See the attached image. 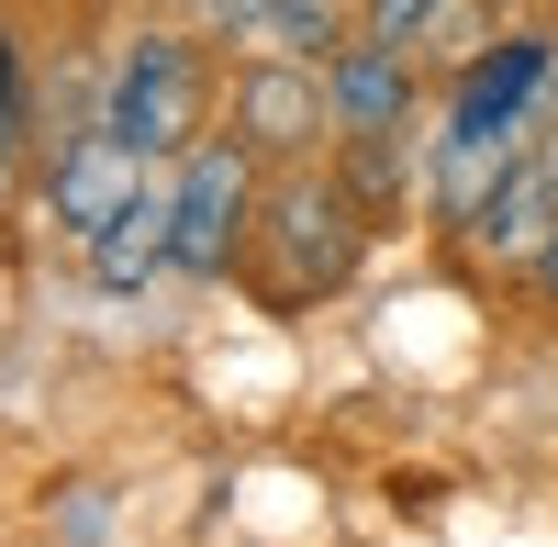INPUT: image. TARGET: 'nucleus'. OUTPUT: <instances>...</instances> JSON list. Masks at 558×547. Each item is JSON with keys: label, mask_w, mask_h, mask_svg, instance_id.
<instances>
[{"label": "nucleus", "mask_w": 558, "mask_h": 547, "mask_svg": "<svg viewBox=\"0 0 558 547\" xmlns=\"http://www.w3.org/2000/svg\"><path fill=\"white\" fill-rule=\"evenodd\" d=\"M257 212H268V168L213 134L168 168V280H235V257L257 246Z\"/></svg>", "instance_id": "nucleus-1"}, {"label": "nucleus", "mask_w": 558, "mask_h": 547, "mask_svg": "<svg viewBox=\"0 0 558 547\" xmlns=\"http://www.w3.org/2000/svg\"><path fill=\"white\" fill-rule=\"evenodd\" d=\"M257 246H268V291H279V302H324V291L357 280L368 212L347 202L336 168H279V179H268V212H257Z\"/></svg>", "instance_id": "nucleus-2"}, {"label": "nucleus", "mask_w": 558, "mask_h": 547, "mask_svg": "<svg viewBox=\"0 0 558 547\" xmlns=\"http://www.w3.org/2000/svg\"><path fill=\"white\" fill-rule=\"evenodd\" d=\"M101 134H123L146 168H179L191 146H213V68H202V45L191 34H134L112 57Z\"/></svg>", "instance_id": "nucleus-3"}, {"label": "nucleus", "mask_w": 558, "mask_h": 547, "mask_svg": "<svg viewBox=\"0 0 558 547\" xmlns=\"http://www.w3.org/2000/svg\"><path fill=\"white\" fill-rule=\"evenodd\" d=\"M168 168H146L123 146V134H101V123H78V134H45V212H57V235H78V257L112 235V223L157 191Z\"/></svg>", "instance_id": "nucleus-4"}, {"label": "nucleus", "mask_w": 558, "mask_h": 547, "mask_svg": "<svg viewBox=\"0 0 558 547\" xmlns=\"http://www.w3.org/2000/svg\"><path fill=\"white\" fill-rule=\"evenodd\" d=\"M235 146L279 179V168H324L336 146V101H324V68H279V57H246L235 68Z\"/></svg>", "instance_id": "nucleus-5"}, {"label": "nucleus", "mask_w": 558, "mask_h": 547, "mask_svg": "<svg viewBox=\"0 0 558 547\" xmlns=\"http://www.w3.org/2000/svg\"><path fill=\"white\" fill-rule=\"evenodd\" d=\"M558 78V34L525 23V34H502L481 45V68H458V101H447V134H525L536 123V89Z\"/></svg>", "instance_id": "nucleus-6"}, {"label": "nucleus", "mask_w": 558, "mask_h": 547, "mask_svg": "<svg viewBox=\"0 0 558 547\" xmlns=\"http://www.w3.org/2000/svg\"><path fill=\"white\" fill-rule=\"evenodd\" d=\"M470 246H481L492 268H525V280H536V257L558 246V112L525 123V168L502 179V202L470 223Z\"/></svg>", "instance_id": "nucleus-7"}, {"label": "nucleus", "mask_w": 558, "mask_h": 547, "mask_svg": "<svg viewBox=\"0 0 558 547\" xmlns=\"http://www.w3.org/2000/svg\"><path fill=\"white\" fill-rule=\"evenodd\" d=\"M324 101H336V146H402L413 134V68L380 45H347L324 68Z\"/></svg>", "instance_id": "nucleus-8"}, {"label": "nucleus", "mask_w": 558, "mask_h": 547, "mask_svg": "<svg viewBox=\"0 0 558 547\" xmlns=\"http://www.w3.org/2000/svg\"><path fill=\"white\" fill-rule=\"evenodd\" d=\"M89 280H101L112 302H134V291H157V280H168V179L112 223L101 246H89Z\"/></svg>", "instance_id": "nucleus-9"}, {"label": "nucleus", "mask_w": 558, "mask_h": 547, "mask_svg": "<svg viewBox=\"0 0 558 547\" xmlns=\"http://www.w3.org/2000/svg\"><path fill=\"white\" fill-rule=\"evenodd\" d=\"M436 23H447V0H368L357 12V45H380V57H436Z\"/></svg>", "instance_id": "nucleus-10"}, {"label": "nucleus", "mask_w": 558, "mask_h": 547, "mask_svg": "<svg viewBox=\"0 0 558 547\" xmlns=\"http://www.w3.org/2000/svg\"><path fill=\"white\" fill-rule=\"evenodd\" d=\"M336 179H347V202H357V212H380L402 179H413V146H336Z\"/></svg>", "instance_id": "nucleus-11"}, {"label": "nucleus", "mask_w": 558, "mask_h": 547, "mask_svg": "<svg viewBox=\"0 0 558 547\" xmlns=\"http://www.w3.org/2000/svg\"><path fill=\"white\" fill-rule=\"evenodd\" d=\"M23 157V45L0 34V168Z\"/></svg>", "instance_id": "nucleus-12"}, {"label": "nucleus", "mask_w": 558, "mask_h": 547, "mask_svg": "<svg viewBox=\"0 0 558 547\" xmlns=\"http://www.w3.org/2000/svg\"><path fill=\"white\" fill-rule=\"evenodd\" d=\"M536 302H547V313H558V246H547V257H536Z\"/></svg>", "instance_id": "nucleus-13"}]
</instances>
